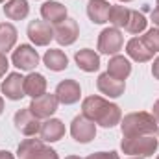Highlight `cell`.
Returning <instances> with one entry per match:
<instances>
[{"mask_svg": "<svg viewBox=\"0 0 159 159\" xmlns=\"http://www.w3.org/2000/svg\"><path fill=\"white\" fill-rule=\"evenodd\" d=\"M81 111L87 119L100 124L102 128H113L122 120V113L117 104H111L109 100L102 96H87L81 104Z\"/></svg>", "mask_w": 159, "mask_h": 159, "instance_id": "6da1fadb", "label": "cell"}, {"mask_svg": "<svg viewBox=\"0 0 159 159\" xmlns=\"http://www.w3.org/2000/svg\"><path fill=\"white\" fill-rule=\"evenodd\" d=\"M159 122L152 113L137 111L129 113L120 120V129L124 137H139V135H156L159 129Z\"/></svg>", "mask_w": 159, "mask_h": 159, "instance_id": "7a4b0ae2", "label": "cell"}, {"mask_svg": "<svg viewBox=\"0 0 159 159\" xmlns=\"http://www.w3.org/2000/svg\"><path fill=\"white\" fill-rule=\"evenodd\" d=\"M159 141L156 135H139V137H124L120 143V148L128 156L135 157H150L156 154Z\"/></svg>", "mask_w": 159, "mask_h": 159, "instance_id": "3957f363", "label": "cell"}, {"mask_svg": "<svg viewBox=\"0 0 159 159\" xmlns=\"http://www.w3.org/2000/svg\"><path fill=\"white\" fill-rule=\"evenodd\" d=\"M17 156L20 157H32V159H59L57 152L54 148L44 146L43 139H26L19 144Z\"/></svg>", "mask_w": 159, "mask_h": 159, "instance_id": "277c9868", "label": "cell"}, {"mask_svg": "<svg viewBox=\"0 0 159 159\" xmlns=\"http://www.w3.org/2000/svg\"><path fill=\"white\" fill-rule=\"evenodd\" d=\"M124 35L120 34L119 28H106L98 35V52L107 56H117L122 50Z\"/></svg>", "mask_w": 159, "mask_h": 159, "instance_id": "5b68a950", "label": "cell"}, {"mask_svg": "<svg viewBox=\"0 0 159 159\" xmlns=\"http://www.w3.org/2000/svg\"><path fill=\"white\" fill-rule=\"evenodd\" d=\"M70 135L74 137L76 143L87 144V143H91V141L96 137V124L81 113V115H78V117L72 119V124H70Z\"/></svg>", "mask_w": 159, "mask_h": 159, "instance_id": "8992f818", "label": "cell"}, {"mask_svg": "<svg viewBox=\"0 0 159 159\" xmlns=\"http://www.w3.org/2000/svg\"><path fill=\"white\" fill-rule=\"evenodd\" d=\"M13 122H15V128L26 135V137H35L41 131V122L39 119L32 113L30 107H24V109H19L13 117Z\"/></svg>", "mask_w": 159, "mask_h": 159, "instance_id": "52a82bcc", "label": "cell"}, {"mask_svg": "<svg viewBox=\"0 0 159 159\" xmlns=\"http://www.w3.org/2000/svg\"><path fill=\"white\" fill-rule=\"evenodd\" d=\"M11 61L20 70H34L37 67V63H39V54H37V50L34 46L20 44V46H17V50H13Z\"/></svg>", "mask_w": 159, "mask_h": 159, "instance_id": "ba28073f", "label": "cell"}, {"mask_svg": "<svg viewBox=\"0 0 159 159\" xmlns=\"http://www.w3.org/2000/svg\"><path fill=\"white\" fill-rule=\"evenodd\" d=\"M28 37L35 46H46L54 39V28L46 20H32L28 24Z\"/></svg>", "mask_w": 159, "mask_h": 159, "instance_id": "9c48e42d", "label": "cell"}, {"mask_svg": "<svg viewBox=\"0 0 159 159\" xmlns=\"http://www.w3.org/2000/svg\"><path fill=\"white\" fill-rule=\"evenodd\" d=\"M57 104H59V100H57L56 93H54V94H46V93H44L43 96L32 100L30 109H32V113H34L37 119H50V117L57 111Z\"/></svg>", "mask_w": 159, "mask_h": 159, "instance_id": "30bf717a", "label": "cell"}, {"mask_svg": "<svg viewBox=\"0 0 159 159\" xmlns=\"http://www.w3.org/2000/svg\"><path fill=\"white\" fill-rule=\"evenodd\" d=\"M56 96H57V100L61 104L72 106V104L78 102L80 96H81V87H80V83L76 80H63L56 87Z\"/></svg>", "mask_w": 159, "mask_h": 159, "instance_id": "8fae6325", "label": "cell"}, {"mask_svg": "<svg viewBox=\"0 0 159 159\" xmlns=\"http://www.w3.org/2000/svg\"><path fill=\"white\" fill-rule=\"evenodd\" d=\"M78 35H80V28H78V22L74 19H65L54 30V39L57 41L59 44H63V46L72 44L74 41L78 39Z\"/></svg>", "mask_w": 159, "mask_h": 159, "instance_id": "7c38bea8", "label": "cell"}, {"mask_svg": "<svg viewBox=\"0 0 159 159\" xmlns=\"http://www.w3.org/2000/svg\"><path fill=\"white\" fill-rule=\"evenodd\" d=\"M0 89L6 94V98H9V100H20L22 96H26L24 94V78L19 72L7 74V78L2 81Z\"/></svg>", "mask_w": 159, "mask_h": 159, "instance_id": "4fadbf2b", "label": "cell"}, {"mask_svg": "<svg viewBox=\"0 0 159 159\" xmlns=\"http://www.w3.org/2000/svg\"><path fill=\"white\" fill-rule=\"evenodd\" d=\"M96 87L102 94H107L109 98H119L120 94H124V89H126V83L122 80H117L113 76H109L107 72L100 74L96 80Z\"/></svg>", "mask_w": 159, "mask_h": 159, "instance_id": "5bb4252c", "label": "cell"}, {"mask_svg": "<svg viewBox=\"0 0 159 159\" xmlns=\"http://www.w3.org/2000/svg\"><path fill=\"white\" fill-rule=\"evenodd\" d=\"M41 17L50 24H59L67 19V7L56 0H48L41 6Z\"/></svg>", "mask_w": 159, "mask_h": 159, "instance_id": "9a60e30c", "label": "cell"}, {"mask_svg": "<svg viewBox=\"0 0 159 159\" xmlns=\"http://www.w3.org/2000/svg\"><path fill=\"white\" fill-rule=\"evenodd\" d=\"M126 54H128L133 61H137V63H146V61H150V59L154 57V52L148 50V46L143 43L141 37H133V39L128 41V44H126Z\"/></svg>", "mask_w": 159, "mask_h": 159, "instance_id": "2e32d148", "label": "cell"}, {"mask_svg": "<svg viewBox=\"0 0 159 159\" xmlns=\"http://www.w3.org/2000/svg\"><path fill=\"white\" fill-rule=\"evenodd\" d=\"M41 139L44 143H56L65 135V124L59 119H48L41 124Z\"/></svg>", "mask_w": 159, "mask_h": 159, "instance_id": "e0dca14e", "label": "cell"}, {"mask_svg": "<svg viewBox=\"0 0 159 159\" xmlns=\"http://www.w3.org/2000/svg\"><path fill=\"white\" fill-rule=\"evenodd\" d=\"M74 61L83 72H94V70L100 69V56L91 48L78 50L74 54Z\"/></svg>", "mask_w": 159, "mask_h": 159, "instance_id": "ac0fdd59", "label": "cell"}, {"mask_svg": "<svg viewBox=\"0 0 159 159\" xmlns=\"http://www.w3.org/2000/svg\"><path fill=\"white\" fill-rule=\"evenodd\" d=\"M111 6L107 0H89L87 4V15L94 24H104L109 20Z\"/></svg>", "mask_w": 159, "mask_h": 159, "instance_id": "d6986e66", "label": "cell"}, {"mask_svg": "<svg viewBox=\"0 0 159 159\" xmlns=\"http://www.w3.org/2000/svg\"><path fill=\"white\" fill-rule=\"evenodd\" d=\"M46 93V78L39 72H32L24 78V94L32 98H39Z\"/></svg>", "mask_w": 159, "mask_h": 159, "instance_id": "ffe728a7", "label": "cell"}, {"mask_svg": "<svg viewBox=\"0 0 159 159\" xmlns=\"http://www.w3.org/2000/svg\"><path fill=\"white\" fill-rule=\"evenodd\" d=\"M43 63L46 69L54 70V72H59V70H65L69 67V57L65 56L63 50L59 48H50L46 50V54L43 56Z\"/></svg>", "mask_w": 159, "mask_h": 159, "instance_id": "44dd1931", "label": "cell"}, {"mask_svg": "<svg viewBox=\"0 0 159 159\" xmlns=\"http://www.w3.org/2000/svg\"><path fill=\"white\" fill-rule=\"evenodd\" d=\"M107 74L117 80H124L131 74V63L124 56H113L107 63Z\"/></svg>", "mask_w": 159, "mask_h": 159, "instance_id": "7402d4cb", "label": "cell"}, {"mask_svg": "<svg viewBox=\"0 0 159 159\" xmlns=\"http://www.w3.org/2000/svg\"><path fill=\"white\" fill-rule=\"evenodd\" d=\"M30 13L28 0H7L4 6V15L9 20H22Z\"/></svg>", "mask_w": 159, "mask_h": 159, "instance_id": "603a6c76", "label": "cell"}, {"mask_svg": "<svg viewBox=\"0 0 159 159\" xmlns=\"http://www.w3.org/2000/svg\"><path fill=\"white\" fill-rule=\"evenodd\" d=\"M17 43V28L9 22L0 24V54L9 52Z\"/></svg>", "mask_w": 159, "mask_h": 159, "instance_id": "cb8c5ba5", "label": "cell"}, {"mask_svg": "<svg viewBox=\"0 0 159 159\" xmlns=\"http://www.w3.org/2000/svg\"><path fill=\"white\" fill-rule=\"evenodd\" d=\"M129 11L126 6H111L109 11V22L113 24V28H126L128 19H129Z\"/></svg>", "mask_w": 159, "mask_h": 159, "instance_id": "d4e9b609", "label": "cell"}, {"mask_svg": "<svg viewBox=\"0 0 159 159\" xmlns=\"http://www.w3.org/2000/svg\"><path fill=\"white\" fill-rule=\"evenodd\" d=\"M146 17L143 15V13H139V11H129V19H128V24H126V30L129 32V34H141V32H144L146 30Z\"/></svg>", "mask_w": 159, "mask_h": 159, "instance_id": "484cf974", "label": "cell"}, {"mask_svg": "<svg viewBox=\"0 0 159 159\" xmlns=\"http://www.w3.org/2000/svg\"><path fill=\"white\" fill-rule=\"evenodd\" d=\"M141 39H143V43L148 46V50H152L154 54L159 52V28H152V30H148Z\"/></svg>", "mask_w": 159, "mask_h": 159, "instance_id": "4316f807", "label": "cell"}, {"mask_svg": "<svg viewBox=\"0 0 159 159\" xmlns=\"http://www.w3.org/2000/svg\"><path fill=\"white\" fill-rule=\"evenodd\" d=\"M85 159H120L119 157V154L117 152H96V154H91L89 157H85Z\"/></svg>", "mask_w": 159, "mask_h": 159, "instance_id": "83f0119b", "label": "cell"}, {"mask_svg": "<svg viewBox=\"0 0 159 159\" xmlns=\"http://www.w3.org/2000/svg\"><path fill=\"white\" fill-rule=\"evenodd\" d=\"M7 67H9V61H7L6 54H0V78L7 72Z\"/></svg>", "mask_w": 159, "mask_h": 159, "instance_id": "f1b7e54d", "label": "cell"}, {"mask_svg": "<svg viewBox=\"0 0 159 159\" xmlns=\"http://www.w3.org/2000/svg\"><path fill=\"white\" fill-rule=\"evenodd\" d=\"M152 76L156 80H159V56L156 57V61H154V65H152Z\"/></svg>", "mask_w": 159, "mask_h": 159, "instance_id": "f546056e", "label": "cell"}, {"mask_svg": "<svg viewBox=\"0 0 159 159\" xmlns=\"http://www.w3.org/2000/svg\"><path fill=\"white\" fill-rule=\"evenodd\" d=\"M152 22H154L156 26H159V7H156V9L152 11Z\"/></svg>", "mask_w": 159, "mask_h": 159, "instance_id": "4dcf8cb0", "label": "cell"}, {"mask_svg": "<svg viewBox=\"0 0 159 159\" xmlns=\"http://www.w3.org/2000/svg\"><path fill=\"white\" fill-rule=\"evenodd\" d=\"M0 159H15V157H13L11 152H7V150H0Z\"/></svg>", "mask_w": 159, "mask_h": 159, "instance_id": "1f68e13d", "label": "cell"}, {"mask_svg": "<svg viewBox=\"0 0 159 159\" xmlns=\"http://www.w3.org/2000/svg\"><path fill=\"white\" fill-rule=\"evenodd\" d=\"M152 115H154V117L157 119V122H159V100L154 104V107H152Z\"/></svg>", "mask_w": 159, "mask_h": 159, "instance_id": "d6a6232c", "label": "cell"}, {"mask_svg": "<svg viewBox=\"0 0 159 159\" xmlns=\"http://www.w3.org/2000/svg\"><path fill=\"white\" fill-rule=\"evenodd\" d=\"M2 111H4V98L0 96V115H2Z\"/></svg>", "mask_w": 159, "mask_h": 159, "instance_id": "836d02e7", "label": "cell"}, {"mask_svg": "<svg viewBox=\"0 0 159 159\" xmlns=\"http://www.w3.org/2000/svg\"><path fill=\"white\" fill-rule=\"evenodd\" d=\"M65 159H80L78 156H69V157H65Z\"/></svg>", "mask_w": 159, "mask_h": 159, "instance_id": "e575fe53", "label": "cell"}, {"mask_svg": "<svg viewBox=\"0 0 159 159\" xmlns=\"http://www.w3.org/2000/svg\"><path fill=\"white\" fill-rule=\"evenodd\" d=\"M120 2H131V0H120Z\"/></svg>", "mask_w": 159, "mask_h": 159, "instance_id": "d590c367", "label": "cell"}, {"mask_svg": "<svg viewBox=\"0 0 159 159\" xmlns=\"http://www.w3.org/2000/svg\"><path fill=\"white\" fill-rule=\"evenodd\" d=\"M20 159H32V157H20Z\"/></svg>", "mask_w": 159, "mask_h": 159, "instance_id": "8d00e7d4", "label": "cell"}, {"mask_svg": "<svg viewBox=\"0 0 159 159\" xmlns=\"http://www.w3.org/2000/svg\"><path fill=\"white\" fill-rule=\"evenodd\" d=\"M131 159H143V157H131Z\"/></svg>", "mask_w": 159, "mask_h": 159, "instance_id": "74e56055", "label": "cell"}, {"mask_svg": "<svg viewBox=\"0 0 159 159\" xmlns=\"http://www.w3.org/2000/svg\"><path fill=\"white\" fill-rule=\"evenodd\" d=\"M2 2H6V0H0V4H2Z\"/></svg>", "mask_w": 159, "mask_h": 159, "instance_id": "f35d334b", "label": "cell"}, {"mask_svg": "<svg viewBox=\"0 0 159 159\" xmlns=\"http://www.w3.org/2000/svg\"><path fill=\"white\" fill-rule=\"evenodd\" d=\"M157 7H159V0H157Z\"/></svg>", "mask_w": 159, "mask_h": 159, "instance_id": "ab89813d", "label": "cell"}, {"mask_svg": "<svg viewBox=\"0 0 159 159\" xmlns=\"http://www.w3.org/2000/svg\"><path fill=\"white\" fill-rule=\"evenodd\" d=\"M157 133H159V129H157Z\"/></svg>", "mask_w": 159, "mask_h": 159, "instance_id": "60d3db41", "label": "cell"}, {"mask_svg": "<svg viewBox=\"0 0 159 159\" xmlns=\"http://www.w3.org/2000/svg\"><path fill=\"white\" fill-rule=\"evenodd\" d=\"M157 159H159V156H157Z\"/></svg>", "mask_w": 159, "mask_h": 159, "instance_id": "b9f144b4", "label": "cell"}]
</instances>
